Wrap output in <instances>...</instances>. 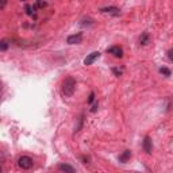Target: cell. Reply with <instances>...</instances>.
<instances>
[{
	"label": "cell",
	"instance_id": "cell-1",
	"mask_svg": "<svg viewBox=\"0 0 173 173\" xmlns=\"http://www.w3.org/2000/svg\"><path fill=\"white\" fill-rule=\"evenodd\" d=\"M76 91V80L72 76H68L62 83V95L65 97H71Z\"/></svg>",
	"mask_w": 173,
	"mask_h": 173
},
{
	"label": "cell",
	"instance_id": "cell-2",
	"mask_svg": "<svg viewBox=\"0 0 173 173\" xmlns=\"http://www.w3.org/2000/svg\"><path fill=\"white\" fill-rule=\"evenodd\" d=\"M18 165H19V168L24 169V171H27V169H31L32 165H34V161H32L31 157L28 156H22L18 158Z\"/></svg>",
	"mask_w": 173,
	"mask_h": 173
},
{
	"label": "cell",
	"instance_id": "cell-3",
	"mask_svg": "<svg viewBox=\"0 0 173 173\" xmlns=\"http://www.w3.org/2000/svg\"><path fill=\"white\" fill-rule=\"evenodd\" d=\"M81 41H83V34L81 32L69 35L68 38H66V43H69V45H79V43H81Z\"/></svg>",
	"mask_w": 173,
	"mask_h": 173
},
{
	"label": "cell",
	"instance_id": "cell-4",
	"mask_svg": "<svg viewBox=\"0 0 173 173\" xmlns=\"http://www.w3.org/2000/svg\"><path fill=\"white\" fill-rule=\"evenodd\" d=\"M142 148L145 150L146 154H152V150H153V143H152V138L149 135H146L143 138V142H142Z\"/></svg>",
	"mask_w": 173,
	"mask_h": 173
},
{
	"label": "cell",
	"instance_id": "cell-5",
	"mask_svg": "<svg viewBox=\"0 0 173 173\" xmlns=\"http://www.w3.org/2000/svg\"><path fill=\"white\" fill-rule=\"evenodd\" d=\"M107 51L110 54H112L114 57H116V58H122L123 57V49L120 46H111L110 49H107Z\"/></svg>",
	"mask_w": 173,
	"mask_h": 173
},
{
	"label": "cell",
	"instance_id": "cell-6",
	"mask_svg": "<svg viewBox=\"0 0 173 173\" xmlns=\"http://www.w3.org/2000/svg\"><path fill=\"white\" fill-rule=\"evenodd\" d=\"M99 57H100V53H99V51H93V53L88 54L85 57V60H84V65H92Z\"/></svg>",
	"mask_w": 173,
	"mask_h": 173
},
{
	"label": "cell",
	"instance_id": "cell-7",
	"mask_svg": "<svg viewBox=\"0 0 173 173\" xmlns=\"http://www.w3.org/2000/svg\"><path fill=\"white\" fill-rule=\"evenodd\" d=\"M103 14H111V15H114V16H118L120 14V10L118 8V7H114V6H111V7H104V8H102L100 10Z\"/></svg>",
	"mask_w": 173,
	"mask_h": 173
},
{
	"label": "cell",
	"instance_id": "cell-8",
	"mask_svg": "<svg viewBox=\"0 0 173 173\" xmlns=\"http://www.w3.org/2000/svg\"><path fill=\"white\" fill-rule=\"evenodd\" d=\"M130 158H131V152H130V150H124V152L119 156V158H118V160H119V162L126 164L127 161L130 160Z\"/></svg>",
	"mask_w": 173,
	"mask_h": 173
},
{
	"label": "cell",
	"instance_id": "cell-9",
	"mask_svg": "<svg viewBox=\"0 0 173 173\" xmlns=\"http://www.w3.org/2000/svg\"><path fill=\"white\" fill-rule=\"evenodd\" d=\"M58 169H60L61 172H69V173H73L76 171L73 167H71V165H68V164H60L58 165Z\"/></svg>",
	"mask_w": 173,
	"mask_h": 173
},
{
	"label": "cell",
	"instance_id": "cell-10",
	"mask_svg": "<svg viewBox=\"0 0 173 173\" xmlns=\"http://www.w3.org/2000/svg\"><path fill=\"white\" fill-rule=\"evenodd\" d=\"M149 41H150V37H149L148 32H143V34L139 37V43H141L142 46H146L149 43Z\"/></svg>",
	"mask_w": 173,
	"mask_h": 173
},
{
	"label": "cell",
	"instance_id": "cell-11",
	"mask_svg": "<svg viewBox=\"0 0 173 173\" xmlns=\"http://www.w3.org/2000/svg\"><path fill=\"white\" fill-rule=\"evenodd\" d=\"M10 47V41L8 39H0V51H6Z\"/></svg>",
	"mask_w": 173,
	"mask_h": 173
},
{
	"label": "cell",
	"instance_id": "cell-12",
	"mask_svg": "<svg viewBox=\"0 0 173 173\" xmlns=\"http://www.w3.org/2000/svg\"><path fill=\"white\" fill-rule=\"evenodd\" d=\"M160 72H161V73H162V75H164V76H167V77H169V76H171V75H172V72H171V69H169V68H165V66H162V68H160Z\"/></svg>",
	"mask_w": 173,
	"mask_h": 173
},
{
	"label": "cell",
	"instance_id": "cell-13",
	"mask_svg": "<svg viewBox=\"0 0 173 173\" xmlns=\"http://www.w3.org/2000/svg\"><path fill=\"white\" fill-rule=\"evenodd\" d=\"M24 10H26V12H27V15H32V14H34V11H35V7L27 4L24 7Z\"/></svg>",
	"mask_w": 173,
	"mask_h": 173
},
{
	"label": "cell",
	"instance_id": "cell-14",
	"mask_svg": "<svg viewBox=\"0 0 173 173\" xmlns=\"http://www.w3.org/2000/svg\"><path fill=\"white\" fill-rule=\"evenodd\" d=\"M83 116H80L79 118V124H77V126H76V128H75V132H79L80 130H81V127H83Z\"/></svg>",
	"mask_w": 173,
	"mask_h": 173
},
{
	"label": "cell",
	"instance_id": "cell-15",
	"mask_svg": "<svg viewBox=\"0 0 173 173\" xmlns=\"http://www.w3.org/2000/svg\"><path fill=\"white\" fill-rule=\"evenodd\" d=\"M112 73L115 75L116 77H120L122 76V69H119V68H112Z\"/></svg>",
	"mask_w": 173,
	"mask_h": 173
},
{
	"label": "cell",
	"instance_id": "cell-16",
	"mask_svg": "<svg viewBox=\"0 0 173 173\" xmlns=\"http://www.w3.org/2000/svg\"><path fill=\"white\" fill-rule=\"evenodd\" d=\"M95 102V92H91L89 93V97H88V104H91V103Z\"/></svg>",
	"mask_w": 173,
	"mask_h": 173
},
{
	"label": "cell",
	"instance_id": "cell-17",
	"mask_svg": "<svg viewBox=\"0 0 173 173\" xmlns=\"http://www.w3.org/2000/svg\"><path fill=\"white\" fill-rule=\"evenodd\" d=\"M37 7H38V8H43V7L46 6V3L45 2H42V0H38V2H37V4H35Z\"/></svg>",
	"mask_w": 173,
	"mask_h": 173
},
{
	"label": "cell",
	"instance_id": "cell-18",
	"mask_svg": "<svg viewBox=\"0 0 173 173\" xmlns=\"http://www.w3.org/2000/svg\"><path fill=\"white\" fill-rule=\"evenodd\" d=\"M99 107V104H97V102H95V104L92 106V108H91V112H96V110Z\"/></svg>",
	"mask_w": 173,
	"mask_h": 173
},
{
	"label": "cell",
	"instance_id": "cell-19",
	"mask_svg": "<svg viewBox=\"0 0 173 173\" xmlns=\"http://www.w3.org/2000/svg\"><path fill=\"white\" fill-rule=\"evenodd\" d=\"M172 53H173V50H172V49H169V50H168V58H169V61H172V60H173Z\"/></svg>",
	"mask_w": 173,
	"mask_h": 173
},
{
	"label": "cell",
	"instance_id": "cell-20",
	"mask_svg": "<svg viewBox=\"0 0 173 173\" xmlns=\"http://www.w3.org/2000/svg\"><path fill=\"white\" fill-rule=\"evenodd\" d=\"M7 4V0H0V8H4Z\"/></svg>",
	"mask_w": 173,
	"mask_h": 173
},
{
	"label": "cell",
	"instance_id": "cell-21",
	"mask_svg": "<svg viewBox=\"0 0 173 173\" xmlns=\"http://www.w3.org/2000/svg\"><path fill=\"white\" fill-rule=\"evenodd\" d=\"M81 161H83V164H88V158H87L85 156L81 157Z\"/></svg>",
	"mask_w": 173,
	"mask_h": 173
},
{
	"label": "cell",
	"instance_id": "cell-22",
	"mask_svg": "<svg viewBox=\"0 0 173 173\" xmlns=\"http://www.w3.org/2000/svg\"><path fill=\"white\" fill-rule=\"evenodd\" d=\"M2 93H3V84L0 81V96H2Z\"/></svg>",
	"mask_w": 173,
	"mask_h": 173
},
{
	"label": "cell",
	"instance_id": "cell-23",
	"mask_svg": "<svg viewBox=\"0 0 173 173\" xmlns=\"http://www.w3.org/2000/svg\"><path fill=\"white\" fill-rule=\"evenodd\" d=\"M0 172H2V168H0Z\"/></svg>",
	"mask_w": 173,
	"mask_h": 173
}]
</instances>
